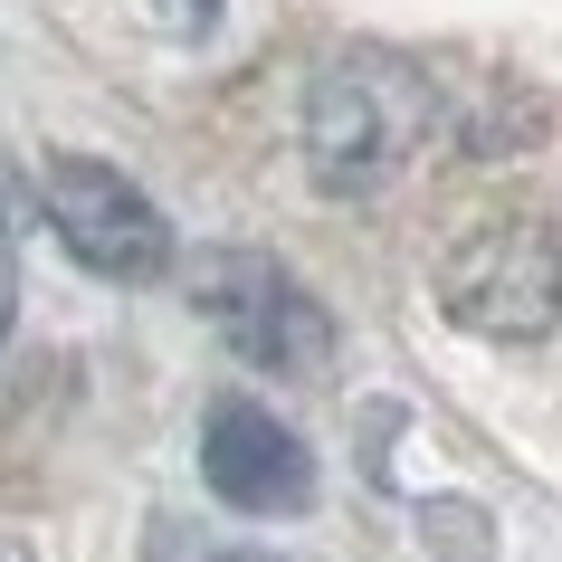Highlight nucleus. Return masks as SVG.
Instances as JSON below:
<instances>
[{"mask_svg": "<svg viewBox=\"0 0 562 562\" xmlns=\"http://www.w3.org/2000/svg\"><path fill=\"white\" fill-rule=\"evenodd\" d=\"M201 476H210V496L238 505V515H305L315 505V448L277 411L238 401V391L210 401V419H201Z\"/></svg>", "mask_w": 562, "mask_h": 562, "instance_id": "obj_5", "label": "nucleus"}, {"mask_svg": "<svg viewBox=\"0 0 562 562\" xmlns=\"http://www.w3.org/2000/svg\"><path fill=\"white\" fill-rule=\"evenodd\" d=\"M10 562H30V543H10Z\"/></svg>", "mask_w": 562, "mask_h": 562, "instance_id": "obj_8", "label": "nucleus"}, {"mask_svg": "<svg viewBox=\"0 0 562 562\" xmlns=\"http://www.w3.org/2000/svg\"><path fill=\"white\" fill-rule=\"evenodd\" d=\"M439 305L486 344H543L562 325V238L543 220H476L439 258Z\"/></svg>", "mask_w": 562, "mask_h": 562, "instance_id": "obj_2", "label": "nucleus"}, {"mask_svg": "<svg viewBox=\"0 0 562 562\" xmlns=\"http://www.w3.org/2000/svg\"><path fill=\"white\" fill-rule=\"evenodd\" d=\"M429 134H439V87L411 58H382V48H344L305 95V172L334 201L411 172L429 153Z\"/></svg>", "mask_w": 562, "mask_h": 562, "instance_id": "obj_1", "label": "nucleus"}, {"mask_svg": "<svg viewBox=\"0 0 562 562\" xmlns=\"http://www.w3.org/2000/svg\"><path fill=\"white\" fill-rule=\"evenodd\" d=\"M38 191H48L58 248L87 267V277H105V286H153V277L172 267V220H162L153 191L124 181L115 162H95V153H48V162H38Z\"/></svg>", "mask_w": 562, "mask_h": 562, "instance_id": "obj_4", "label": "nucleus"}, {"mask_svg": "<svg viewBox=\"0 0 562 562\" xmlns=\"http://www.w3.org/2000/svg\"><path fill=\"white\" fill-rule=\"evenodd\" d=\"M210 562H277V553H210Z\"/></svg>", "mask_w": 562, "mask_h": 562, "instance_id": "obj_7", "label": "nucleus"}, {"mask_svg": "<svg viewBox=\"0 0 562 562\" xmlns=\"http://www.w3.org/2000/svg\"><path fill=\"white\" fill-rule=\"evenodd\" d=\"M144 20H153L162 38H201L210 20H220V0H144Z\"/></svg>", "mask_w": 562, "mask_h": 562, "instance_id": "obj_6", "label": "nucleus"}, {"mask_svg": "<svg viewBox=\"0 0 562 562\" xmlns=\"http://www.w3.org/2000/svg\"><path fill=\"white\" fill-rule=\"evenodd\" d=\"M191 305L220 325V344H229L248 372H286V382H305V372H325V362H334V315L305 296L277 258H258V248H220V258H201V267H191Z\"/></svg>", "mask_w": 562, "mask_h": 562, "instance_id": "obj_3", "label": "nucleus"}]
</instances>
